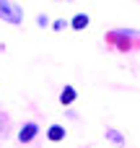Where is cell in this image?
Instances as JSON below:
<instances>
[{
	"mask_svg": "<svg viewBox=\"0 0 140 148\" xmlns=\"http://www.w3.org/2000/svg\"><path fill=\"white\" fill-rule=\"evenodd\" d=\"M0 18H3L5 23L18 26V23L23 21V10H21V5H18L16 0H0Z\"/></svg>",
	"mask_w": 140,
	"mask_h": 148,
	"instance_id": "6da1fadb",
	"label": "cell"
},
{
	"mask_svg": "<svg viewBox=\"0 0 140 148\" xmlns=\"http://www.w3.org/2000/svg\"><path fill=\"white\" fill-rule=\"evenodd\" d=\"M36 133H39V125H36V122H26V125L21 127V133H18V140H21V143H29V140L36 138Z\"/></svg>",
	"mask_w": 140,
	"mask_h": 148,
	"instance_id": "7a4b0ae2",
	"label": "cell"
},
{
	"mask_svg": "<svg viewBox=\"0 0 140 148\" xmlns=\"http://www.w3.org/2000/svg\"><path fill=\"white\" fill-rule=\"evenodd\" d=\"M75 96H78V94H75V88H73V86H65V88L60 91V104H62V107H68V104H73V101H75Z\"/></svg>",
	"mask_w": 140,
	"mask_h": 148,
	"instance_id": "3957f363",
	"label": "cell"
},
{
	"mask_svg": "<svg viewBox=\"0 0 140 148\" xmlns=\"http://www.w3.org/2000/svg\"><path fill=\"white\" fill-rule=\"evenodd\" d=\"M68 26L75 29V31H83V29L88 26V16H86V13H78V16H73V21H70Z\"/></svg>",
	"mask_w": 140,
	"mask_h": 148,
	"instance_id": "277c9868",
	"label": "cell"
},
{
	"mask_svg": "<svg viewBox=\"0 0 140 148\" xmlns=\"http://www.w3.org/2000/svg\"><path fill=\"white\" fill-rule=\"evenodd\" d=\"M47 138H49L52 143H60V140L65 138V127H62V125H52V127L47 130Z\"/></svg>",
	"mask_w": 140,
	"mask_h": 148,
	"instance_id": "5b68a950",
	"label": "cell"
},
{
	"mask_svg": "<svg viewBox=\"0 0 140 148\" xmlns=\"http://www.w3.org/2000/svg\"><path fill=\"white\" fill-rule=\"evenodd\" d=\"M107 138H109L112 143H117V146H122V143H125V140H122V135H120L117 130H107Z\"/></svg>",
	"mask_w": 140,
	"mask_h": 148,
	"instance_id": "8992f818",
	"label": "cell"
},
{
	"mask_svg": "<svg viewBox=\"0 0 140 148\" xmlns=\"http://www.w3.org/2000/svg\"><path fill=\"white\" fill-rule=\"evenodd\" d=\"M36 23L44 29V26H49V18H47V16H36Z\"/></svg>",
	"mask_w": 140,
	"mask_h": 148,
	"instance_id": "52a82bcc",
	"label": "cell"
},
{
	"mask_svg": "<svg viewBox=\"0 0 140 148\" xmlns=\"http://www.w3.org/2000/svg\"><path fill=\"white\" fill-rule=\"evenodd\" d=\"M65 26H68V23H65V21H55V23H52V29H55V31H62V29H65Z\"/></svg>",
	"mask_w": 140,
	"mask_h": 148,
	"instance_id": "ba28073f",
	"label": "cell"
}]
</instances>
